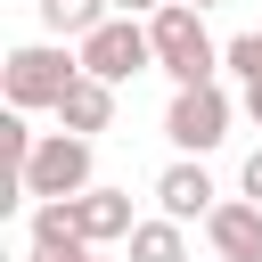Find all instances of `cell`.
<instances>
[{
  "label": "cell",
  "instance_id": "6da1fadb",
  "mask_svg": "<svg viewBox=\"0 0 262 262\" xmlns=\"http://www.w3.org/2000/svg\"><path fill=\"white\" fill-rule=\"evenodd\" d=\"M147 41H156V74H172V90H196V82H221V49L205 33V8L172 0L147 16Z\"/></svg>",
  "mask_w": 262,
  "mask_h": 262
},
{
  "label": "cell",
  "instance_id": "7a4b0ae2",
  "mask_svg": "<svg viewBox=\"0 0 262 262\" xmlns=\"http://www.w3.org/2000/svg\"><path fill=\"white\" fill-rule=\"evenodd\" d=\"M74 82H82V49H66V41H25V49L0 57V90H8L16 115H33V106L57 115V98H66Z\"/></svg>",
  "mask_w": 262,
  "mask_h": 262
},
{
  "label": "cell",
  "instance_id": "3957f363",
  "mask_svg": "<svg viewBox=\"0 0 262 262\" xmlns=\"http://www.w3.org/2000/svg\"><path fill=\"white\" fill-rule=\"evenodd\" d=\"M229 90L221 82H196V90H172V106H164V139L180 147V156H213L221 139H229Z\"/></svg>",
  "mask_w": 262,
  "mask_h": 262
},
{
  "label": "cell",
  "instance_id": "277c9868",
  "mask_svg": "<svg viewBox=\"0 0 262 262\" xmlns=\"http://www.w3.org/2000/svg\"><path fill=\"white\" fill-rule=\"evenodd\" d=\"M16 188H25V196H82V188H98V180H90V139H82V131H49V139L16 164Z\"/></svg>",
  "mask_w": 262,
  "mask_h": 262
},
{
  "label": "cell",
  "instance_id": "5b68a950",
  "mask_svg": "<svg viewBox=\"0 0 262 262\" xmlns=\"http://www.w3.org/2000/svg\"><path fill=\"white\" fill-rule=\"evenodd\" d=\"M74 49H82V74H98V82H115V90H123L131 74H147V66H156V41H147V25H139V16H106V25H98V33H82Z\"/></svg>",
  "mask_w": 262,
  "mask_h": 262
},
{
  "label": "cell",
  "instance_id": "8992f818",
  "mask_svg": "<svg viewBox=\"0 0 262 262\" xmlns=\"http://www.w3.org/2000/svg\"><path fill=\"white\" fill-rule=\"evenodd\" d=\"M213 205H221V188H213L205 156H172V164L156 172V213H172V221H205Z\"/></svg>",
  "mask_w": 262,
  "mask_h": 262
},
{
  "label": "cell",
  "instance_id": "52a82bcc",
  "mask_svg": "<svg viewBox=\"0 0 262 262\" xmlns=\"http://www.w3.org/2000/svg\"><path fill=\"white\" fill-rule=\"evenodd\" d=\"M205 246H213L221 262H262V205H254V196H221V205L205 213Z\"/></svg>",
  "mask_w": 262,
  "mask_h": 262
},
{
  "label": "cell",
  "instance_id": "ba28073f",
  "mask_svg": "<svg viewBox=\"0 0 262 262\" xmlns=\"http://www.w3.org/2000/svg\"><path fill=\"white\" fill-rule=\"evenodd\" d=\"M74 221H82L90 246H131V229H139L131 188H82V196H74Z\"/></svg>",
  "mask_w": 262,
  "mask_h": 262
},
{
  "label": "cell",
  "instance_id": "9c48e42d",
  "mask_svg": "<svg viewBox=\"0 0 262 262\" xmlns=\"http://www.w3.org/2000/svg\"><path fill=\"white\" fill-rule=\"evenodd\" d=\"M115 123V82H98V74H82L66 98H57V131H82V139H98Z\"/></svg>",
  "mask_w": 262,
  "mask_h": 262
},
{
  "label": "cell",
  "instance_id": "30bf717a",
  "mask_svg": "<svg viewBox=\"0 0 262 262\" xmlns=\"http://www.w3.org/2000/svg\"><path fill=\"white\" fill-rule=\"evenodd\" d=\"M33 246H57V254H82V221H74V196H33Z\"/></svg>",
  "mask_w": 262,
  "mask_h": 262
},
{
  "label": "cell",
  "instance_id": "8fae6325",
  "mask_svg": "<svg viewBox=\"0 0 262 262\" xmlns=\"http://www.w3.org/2000/svg\"><path fill=\"white\" fill-rule=\"evenodd\" d=\"M115 16V0H41V33L49 41H82V33H98Z\"/></svg>",
  "mask_w": 262,
  "mask_h": 262
},
{
  "label": "cell",
  "instance_id": "7c38bea8",
  "mask_svg": "<svg viewBox=\"0 0 262 262\" xmlns=\"http://www.w3.org/2000/svg\"><path fill=\"white\" fill-rule=\"evenodd\" d=\"M131 262H188V221H172V213L139 221L131 229Z\"/></svg>",
  "mask_w": 262,
  "mask_h": 262
},
{
  "label": "cell",
  "instance_id": "4fadbf2b",
  "mask_svg": "<svg viewBox=\"0 0 262 262\" xmlns=\"http://www.w3.org/2000/svg\"><path fill=\"white\" fill-rule=\"evenodd\" d=\"M221 66L237 74V106L262 123V33H237V41L221 49Z\"/></svg>",
  "mask_w": 262,
  "mask_h": 262
},
{
  "label": "cell",
  "instance_id": "5bb4252c",
  "mask_svg": "<svg viewBox=\"0 0 262 262\" xmlns=\"http://www.w3.org/2000/svg\"><path fill=\"white\" fill-rule=\"evenodd\" d=\"M237 196H254V205H262V147H254V156L237 164Z\"/></svg>",
  "mask_w": 262,
  "mask_h": 262
},
{
  "label": "cell",
  "instance_id": "9a60e30c",
  "mask_svg": "<svg viewBox=\"0 0 262 262\" xmlns=\"http://www.w3.org/2000/svg\"><path fill=\"white\" fill-rule=\"evenodd\" d=\"M90 254H98V246H82V254H57V246H33L25 262H90Z\"/></svg>",
  "mask_w": 262,
  "mask_h": 262
},
{
  "label": "cell",
  "instance_id": "2e32d148",
  "mask_svg": "<svg viewBox=\"0 0 262 262\" xmlns=\"http://www.w3.org/2000/svg\"><path fill=\"white\" fill-rule=\"evenodd\" d=\"M156 8H172V0H115V16H156Z\"/></svg>",
  "mask_w": 262,
  "mask_h": 262
},
{
  "label": "cell",
  "instance_id": "e0dca14e",
  "mask_svg": "<svg viewBox=\"0 0 262 262\" xmlns=\"http://www.w3.org/2000/svg\"><path fill=\"white\" fill-rule=\"evenodd\" d=\"M188 8H221V0H188Z\"/></svg>",
  "mask_w": 262,
  "mask_h": 262
},
{
  "label": "cell",
  "instance_id": "ac0fdd59",
  "mask_svg": "<svg viewBox=\"0 0 262 262\" xmlns=\"http://www.w3.org/2000/svg\"><path fill=\"white\" fill-rule=\"evenodd\" d=\"M90 262H98V254H90Z\"/></svg>",
  "mask_w": 262,
  "mask_h": 262
}]
</instances>
